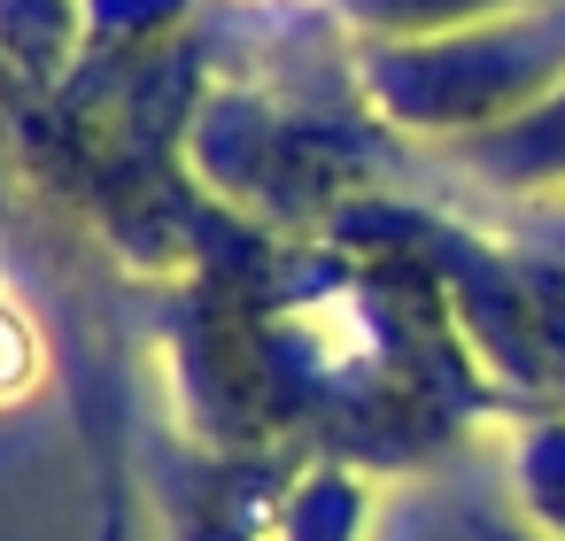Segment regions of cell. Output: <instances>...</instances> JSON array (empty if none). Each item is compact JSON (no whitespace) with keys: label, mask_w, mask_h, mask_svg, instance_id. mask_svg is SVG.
I'll list each match as a JSON object with an SVG mask.
<instances>
[{"label":"cell","mask_w":565,"mask_h":541,"mask_svg":"<svg viewBox=\"0 0 565 541\" xmlns=\"http://www.w3.org/2000/svg\"><path fill=\"white\" fill-rule=\"evenodd\" d=\"M488 163H495L503 178H526V186L565 178V78H557L542 101H526L519 117H503V125L488 132Z\"/></svg>","instance_id":"1"},{"label":"cell","mask_w":565,"mask_h":541,"mask_svg":"<svg viewBox=\"0 0 565 541\" xmlns=\"http://www.w3.org/2000/svg\"><path fill=\"white\" fill-rule=\"evenodd\" d=\"M519 479H526V502H534V518H542V526L565 541V425H542V433H526Z\"/></svg>","instance_id":"2"}]
</instances>
